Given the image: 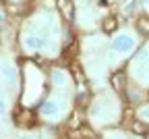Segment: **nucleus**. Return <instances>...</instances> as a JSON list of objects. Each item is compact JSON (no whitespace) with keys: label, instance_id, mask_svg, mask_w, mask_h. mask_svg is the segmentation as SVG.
I'll use <instances>...</instances> for the list:
<instances>
[{"label":"nucleus","instance_id":"9","mask_svg":"<svg viewBox=\"0 0 149 139\" xmlns=\"http://www.w3.org/2000/svg\"><path fill=\"white\" fill-rule=\"evenodd\" d=\"M147 60H149V52L143 50V52L137 54V58H135V67H143V65H147Z\"/></svg>","mask_w":149,"mask_h":139},{"label":"nucleus","instance_id":"6","mask_svg":"<svg viewBox=\"0 0 149 139\" xmlns=\"http://www.w3.org/2000/svg\"><path fill=\"white\" fill-rule=\"evenodd\" d=\"M110 83H112V87H114L116 91H122V87H124V73H114L112 79H110Z\"/></svg>","mask_w":149,"mask_h":139},{"label":"nucleus","instance_id":"8","mask_svg":"<svg viewBox=\"0 0 149 139\" xmlns=\"http://www.w3.org/2000/svg\"><path fill=\"white\" fill-rule=\"evenodd\" d=\"M52 81H54L56 85H64V83H66V75H64L62 71H52Z\"/></svg>","mask_w":149,"mask_h":139},{"label":"nucleus","instance_id":"3","mask_svg":"<svg viewBox=\"0 0 149 139\" xmlns=\"http://www.w3.org/2000/svg\"><path fill=\"white\" fill-rule=\"evenodd\" d=\"M46 44H48L46 37H42V35H27V37H25V46H27V48H33V50L44 48Z\"/></svg>","mask_w":149,"mask_h":139},{"label":"nucleus","instance_id":"5","mask_svg":"<svg viewBox=\"0 0 149 139\" xmlns=\"http://www.w3.org/2000/svg\"><path fill=\"white\" fill-rule=\"evenodd\" d=\"M56 112H58V104H56L54 100L44 102V106H42V114H44V116H54Z\"/></svg>","mask_w":149,"mask_h":139},{"label":"nucleus","instance_id":"14","mask_svg":"<svg viewBox=\"0 0 149 139\" xmlns=\"http://www.w3.org/2000/svg\"><path fill=\"white\" fill-rule=\"evenodd\" d=\"M2 110H4V104H2V102H0V112H2Z\"/></svg>","mask_w":149,"mask_h":139},{"label":"nucleus","instance_id":"13","mask_svg":"<svg viewBox=\"0 0 149 139\" xmlns=\"http://www.w3.org/2000/svg\"><path fill=\"white\" fill-rule=\"evenodd\" d=\"M19 139H35V137H31V135H23V137H19Z\"/></svg>","mask_w":149,"mask_h":139},{"label":"nucleus","instance_id":"15","mask_svg":"<svg viewBox=\"0 0 149 139\" xmlns=\"http://www.w3.org/2000/svg\"><path fill=\"white\" fill-rule=\"evenodd\" d=\"M0 139H2V137H0Z\"/></svg>","mask_w":149,"mask_h":139},{"label":"nucleus","instance_id":"7","mask_svg":"<svg viewBox=\"0 0 149 139\" xmlns=\"http://www.w3.org/2000/svg\"><path fill=\"white\" fill-rule=\"evenodd\" d=\"M0 73H2V77L6 79V81H15V77H17V73H15V67L13 65H2L0 67Z\"/></svg>","mask_w":149,"mask_h":139},{"label":"nucleus","instance_id":"2","mask_svg":"<svg viewBox=\"0 0 149 139\" xmlns=\"http://www.w3.org/2000/svg\"><path fill=\"white\" fill-rule=\"evenodd\" d=\"M56 4H58V11H60V15L66 19V21H72V19H74V4H72V0H56Z\"/></svg>","mask_w":149,"mask_h":139},{"label":"nucleus","instance_id":"4","mask_svg":"<svg viewBox=\"0 0 149 139\" xmlns=\"http://www.w3.org/2000/svg\"><path fill=\"white\" fill-rule=\"evenodd\" d=\"M102 29H104V33H114V31L118 29L116 17H106L104 21H102Z\"/></svg>","mask_w":149,"mask_h":139},{"label":"nucleus","instance_id":"11","mask_svg":"<svg viewBox=\"0 0 149 139\" xmlns=\"http://www.w3.org/2000/svg\"><path fill=\"white\" fill-rule=\"evenodd\" d=\"M137 27H139V31L141 33H149V17H141L139 19V23H137Z\"/></svg>","mask_w":149,"mask_h":139},{"label":"nucleus","instance_id":"12","mask_svg":"<svg viewBox=\"0 0 149 139\" xmlns=\"http://www.w3.org/2000/svg\"><path fill=\"white\" fill-rule=\"evenodd\" d=\"M139 116H141V118H145V121H149V106H147V108H141Z\"/></svg>","mask_w":149,"mask_h":139},{"label":"nucleus","instance_id":"1","mask_svg":"<svg viewBox=\"0 0 149 139\" xmlns=\"http://www.w3.org/2000/svg\"><path fill=\"white\" fill-rule=\"evenodd\" d=\"M112 46H114V50L116 52H120V54H126V52H130V50H133L135 48V37L133 35H118L116 39H114V44H112Z\"/></svg>","mask_w":149,"mask_h":139},{"label":"nucleus","instance_id":"10","mask_svg":"<svg viewBox=\"0 0 149 139\" xmlns=\"http://www.w3.org/2000/svg\"><path fill=\"white\" fill-rule=\"evenodd\" d=\"M133 131H135L137 135H147V133H149V129H147V125H145V123H141V121H137V123H133Z\"/></svg>","mask_w":149,"mask_h":139}]
</instances>
